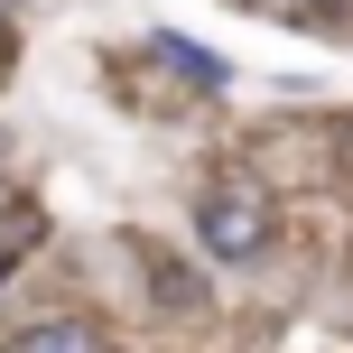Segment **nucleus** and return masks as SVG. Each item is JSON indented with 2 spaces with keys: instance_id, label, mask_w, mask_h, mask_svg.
I'll return each mask as SVG.
<instances>
[{
  "instance_id": "obj_1",
  "label": "nucleus",
  "mask_w": 353,
  "mask_h": 353,
  "mask_svg": "<svg viewBox=\"0 0 353 353\" xmlns=\"http://www.w3.org/2000/svg\"><path fill=\"white\" fill-rule=\"evenodd\" d=\"M195 232H205V251H214V261H251V251H261V232H270V214H261V195L223 186V195H205Z\"/></svg>"
},
{
  "instance_id": "obj_2",
  "label": "nucleus",
  "mask_w": 353,
  "mask_h": 353,
  "mask_svg": "<svg viewBox=\"0 0 353 353\" xmlns=\"http://www.w3.org/2000/svg\"><path fill=\"white\" fill-rule=\"evenodd\" d=\"M10 353H103V335H93L84 316H56V325H28Z\"/></svg>"
},
{
  "instance_id": "obj_3",
  "label": "nucleus",
  "mask_w": 353,
  "mask_h": 353,
  "mask_svg": "<svg viewBox=\"0 0 353 353\" xmlns=\"http://www.w3.org/2000/svg\"><path fill=\"white\" fill-rule=\"evenodd\" d=\"M159 56H168L176 74H186V84H205V93L223 84V56H214V47H195V37H159Z\"/></svg>"
},
{
  "instance_id": "obj_4",
  "label": "nucleus",
  "mask_w": 353,
  "mask_h": 353,
  "mask_svg": "<svg viewBox=\"0 0 353 353\" xmlns=\"http://www.w3.org/2000/svg\"><path fill=\"white\" fill-rule=\"evenodd\" d=\"M28 232H37V223H10V232H0V270H10L19 251H28Z\"/></svg>"
}]
</instances>
